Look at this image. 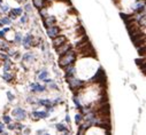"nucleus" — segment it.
<instances>
[{
  "label": "nucleus",
  "mask_w": 146,
  "mask_h": 135,
  "mask_svg": "<svg viewBox=\"0 0 146 135\" xmlns=\"http://www.w3.org/2000/svg\"><path fill=\"white\" fill-rule=\"evenodd\" d=\"M75 61H76V52H75L74 49H70V50H68L67 53H65L63 55L60 56L59 62H57V63H59V65H60L61 68H66V67H68V65L74 64Z\"/></svg>",
  "instance_id": "nucleus-1"
},
{
  "label": "nucleus",
  "mask_w": 146,
  "mask_h": 135,
  "mask_svg": "<svg viewBox=\"0 0 146 135\" xmlns=\"http://www.w3.org/2000/svg\"><path fill=\"white\" fill-rule=\"evenodd\" d=\"M66 79H67V83H68V85H69V87L73 92H76L77 89H81L84 86V83L82 82V80L77 79L75 76L66 77Z\"/></svg>",
  "instance_id": "nucleus-2"
},
{
  "label": "nucleus",
  "mask_w": 146,
  "mask_h": 135,
  "mask_svg": "<svg viewBox=\"0 0 146 135\" xmlns=\"http://www.w3.org/2000/svg\"><path fill=\"white\" fill-rule=\"evenodd\" d=\"M91 82L92 83H97V84H105L106 83V74H105V71L101 68H99V70L92 77Z\"/></svg>",
  "instance_id": "nucleus-3"
},
{
  "label": "nucleus",
  "mask_w": 146,
  "mask_h": 135,
  "mask_svg": "<svg viewBox=\"0 0 146 135\" xmlns=\"http://www.w3.org/2000/svg\"><path fill=\"white\" fill-rule=\"evenodd\" d=\"M12 115L17 119V120H23L26 118V111L22 108H15L12 110Z\"/></svg>",
  "instance_id": "nucleus-4"
},
{
  "label": "nucleus",
  "mask_w": 146,
  "mask_h": 135,
  "mask_svg": "<svg viewBox=\"0 0 146 135\" xmlns=\"http://www.w3.org/2000/svg\"><path fill=\"white\" fill-rule=\"evenodd\" d=\"M60 31H61V30H60L59 26L53 25V26H51V28H48V29H47V36H48L50 38L54 39L55 37L60 36Z\"/></svg>",
  "instance_id": "nucleus-5"
},
{
  "label": "nucleus",
  "mask_w": 146,
  "mask_h": 135,
  "mask_svg": "<svg viewBox=\"0 0 146 135\" xmlns=\"http://www.w3.org/2000/svg\"><path fill=\"white\" fill-rule=\"evenodd\" d=\"M70 49H73V46H71L69 42H65L63 45L56 47V53H57V55L61 56V55H63L65 53H67V52L70 50Z\"/></svg>",
  "instance_id": "nucleus-6"
},
{
  "label": "nucleus",
  "mask_w": 146,
  "mask_h": 135,
  "mask_svg": "<svg viewBox=\"0 0 146 135\" xmlns=\"http://www.w3.org/2000/svg\"><path fill=\"white\" fill-rule=\"evenodd\" d=\"M48 5H51V1H48V0H32V6L38 9L47 8Z\"/></svg>",
  "instance_id": "nucleus-7"
},
{
  "label": "nucleus",
  "mask_w": 146,
  "mask_h": 135,
  "mask_svg": "<svg viewBox=\"0 0 146 135\" xmlns=\"http://www.w3.org/2000/svg\"><path fill=\"white\" fill-rule=\"evenodd\" d=\"M32 40H34L32 35H31V33H29V35H26L25 37H23L21 44L23 45V47H24L25 49H29V48H30V46H31V44H32Z\"/></svg>",
  "instance_id": "nucleus-8"
},
{
  "label": "nucleus",
  "mask_w": 146,
  "mask_h": 135,
  "mask_svg": "<svg viewBox=\"0 0 146 135\" xmlns=\"http://www.w3.org/2000/svg\"><path fill=\"white\" fill-rule=\"evenodd\" d=\"M30 88H31V92L32 93H44L45 89H46V86L40 85L38 83H32L30 85Z\"/></svg>",
  "instance_id": "nucleus-9"
},
{
  "label": "nucleus",
  "mask_w": 146,
  "mask_h": 135,
  "mask_svg": "<svg viewBox=\"0 0 146 135\" xmlns=\"http://www.w3.org/2000/svg\"><path fill=\"white\" fill-rule=\"evenodd\" d=\"M43 23H44V25L46 26V28L48 29V28H51V26L55 25L56 18H55L54 16H45V17L43 18Z\"/></svg>",
  "instance_id": "nucleus-10"
},
{
  "label": "nucleus",
  "mask_w": 146,
  "mask_h": 135,
  "mask_svg": "<svg viewBox=\"0 0 146 135\" xmlns=\"http://www.w3.org/2000/svg\"><path fill=\"white\" fill-rule=\"evenodd\" d=\"M65 42H67V37L66 36H57V37H55L54 39H53V46L56 48V47H59V46H61V45H63Z\"/></svg>",
  "instance_id": "nucleus-11"
},
{
  "label": "nucleus",
  "mask_w": 146,
  "mask_h": 135,
  "mask_svg": "<svg viewBox=\"0 0 146 135\" xmlns=\"http://www.w3.org/2000/svg\"><path fill=\"white\" fill-rule=\"evenodd\" d=\"M132 10H133V13H136V14L144 13V12H145V0H143V1H138V3L132 7Z\"/></svg>",
  "instance_id": "nucleus-12"
},
{
  "label": "nucleus",
  "mask_w": 146,
  "mask_h": 135,
  "mask_svg": "<svg viewBox=\"0 0 146 135\" xmlns=\"http://www.w3.org/2000/svg\"><path fill=\"white\" fill-rule=\"evenodd\" d=\"M31 116L34 117V119L38 120V119H45V118L50 117V113L47 111H34L31 113Z\"/></svg>",
  "instance_id": "nucleus-13"
},
{
  "label": "nucleus",
  "mask_w": 146,
  "mask_h": 135,
  "mask_svg": "<svg viewBox=\"0 0 146 135\" xmlns=\"http://www.w3.org/2000/svg\"><path fill=\"white\" fill-rule=\"evenodd\" d=\"M23 14V8L22 7H18V8H14L11 10L9 13V18L11 20H15L17 16H21Z\"/></svg>",
  "instance_id": "nucleus-14"
},
{
  "label": "nucleus",
  "mask_w": 146,
  "mask_h": 135,
  "mask_svg": "<svg viewBox=\"0 0 146 135\" xmlns=\"http://www.w3.org/2000/svg\"><path fill=\"white\" fill-rule=\"evenodd\" d=\"M63 69H65V72H66V77L75 76V73H76V69H75L74 64L68 65V67H66V68H63Z\"/></svg>",
  "instance_id": "nucleus-15"
},
{
  "label": "nucleus",
  "mask_w": 146,
  "mask_h": 135,
  "mask_svg": "<svg viewBox=\"0 0 146 135\" xmlns=\"http://www.w3.org/2000/svg\"><path fill=\"white\" fill-rule=\"evenodd\" d=\"M22 60H23L24 62H32V61L35 60V55H34V53H31V52L25 53L24 55L22 56Z\"/></svg>",
  "instance_id": "nucleus-16"
},
{
  "label": "nucleus",
  "mask_w": 146,
  "mask_h": 135,
  "mask_svg": "<svg viewBox=\"0 0 146 135\" xmlns=\"http://www.w3.org/2000/svg\"><path fill=\"white\" fill-rule=\"evenodd\" d=\"M37 103L40 104V105H44L46 108V106H51L52 105V100H50V98H43V100H38Z\"/></svg>",
  "instance_id": "nucleus-17"
},
{
  "label": "nucleus",
  "mask_w": 146,
  "mask_h": 135,
  "mask_svg": "<svg viewBox=\"0 0 146 135\" xmlns=\"http://www.w3.org/2000/svg\"><path fill=\"white\" fill-rule=\"evenodd\" d=\"M3 79L6 80L7 83H13L14 77H13V74H11L9 72H4V74H3Z\"/></svg>",
  "instance_id": "nucleus-18"
},
{
  "label": "nucleus",
  "mask_w": 146,
  "mask_h": 135,
  "mask_svg": "<svg viewBox=\"0 0 146 135\" xmlns=\"http://www.w3.org/2000/svg\"><path fill=\"white\" fill-rule=\"evenodd\" d=\"M22 39H23L22 35H21V33H16V35H15V38H14V42H15L16 45H21Z\"/></svg>",
  "instance_id": "nucleus-19"
},
{
  "label": "nucleus",
  "mask_w": 146,
  "mask_h": 135,
  "mask_svg": "<svg viewBox=\"0 0 146 135\" xmlns=\"http://www.w3.org/2000/svg\"><path fill=\"white\" fill-rule=\"evenodd\" d=\"M11 68H12V62L9 60L8 61H5L4 62V71L5 72H8L11 70Z\"/></svg>",
  "instance_id": "nucleus-20"
},
{
  "label": "nucleus",
  "mask_w": 146,
  "mask_h": 135,
  "mask_svg": "<svg viewBox=\"0 0 146 135\" xmlns=\"http://www.w3.org/2000/svg\"><path fill=\"white\" fill-rule=\"evenodd\" d=\"M55 128L57 129V130H59V132H67V126H65L63 124H56L55 125Z\"/></svg>",
  "instance_id": "nucleus-21"
},
{
  "label": "nucleus",
  "mask_w": 146,
  "mask_h": 135,
  "mask_svg": "<svg viewBox=\"0 0 146 135\" xmlns=\"http://www.w3.org/2000/svg\"><path fill=\"white\" fill-rule=\"evenodd\" d=\"M47 76H48V71L43 70V71L38 74V79H39V80H44V79H46V78H47Z\"/></svg>",
  "instance_id": "nucleus-22"
},
{
  "label": "nucleus",
  "mask_w": 146,
  "mask_h": 135,
  "mask_svg": "<svg viewBox=\"0 0 146 135\" xmlns=\"http://www.w3.org/2000/svg\"><path fill=\"white\" fill-rule=\"evenodd\" d=\"M0 22H1V24H3V25H4V24H6V25L12 24V20H11L9 17H7V16H4L1 20H0Z\"/></svg>",
  "instance_id": "nucleus-23"
},
{
  "label": "nucleus",
  "mask_w": 146,
  "mask_h": 135,
  "mask_svg": "<svg viewBox=\"0 0 146 135\" xmlns=\"http://www.w3.org/2000/svg\"><path fill=\"white\" fill-rule=\"evenodd\" d=\"M74 103L76 104V106H77V109H78V110H82L83 105L81 104V101H79V98H78L77 96H75V97H74Z\"/></svg>",
  "instance_id": "nucleus-24"
},
{
  "label": "nucleus",
  "mask_w": 146,
  "mask_h": 135,
  "mask_svg": "<svg viewBox=\"0 0 146 135\" xmlns=\"http://www.w3.org/2000/svg\"><path fill=\"white\" fill-rule=\"evenodd\" d=\"M83 119H84V117H83L82 113H76V116H75V121H76V124H81Z\"/></svg>",
  "instance_id": "nucleus-25"
},
{
  "label": "nucleus",
  "mask_w": 146,
  "mask_h": 135,
  "mask_svg": "<svg viewBox=\"0 0 146 135\" xmlns=\"http://www.w3.org/2000/svg\"><path fill=\"white\" fill-rule=\"evenodd\" d=\"M137 49H138V52H139V55L143 56V57H145V45L137 47Z\"/></svg>",
  "instance_id": "nucleus-26"
},
{
  "label": "nucleus",
  "mask_w": 146,
  "mask_h": 135,
  "mask_svg": "<svg viewBox=\"0 0 146 135\" xmlns=\"http://www.w3.org/2000/svg\"><path fill=\"white\" fill-rule=\"evenodd\" d=\"M3 123L4 124H9V123H12V117H9V116H4L3 117Z\"/></svg>",
  "instance_id": "nucleus-27"
},
{
  "label": "nucleus",
  "mask_w": 146,
  "mask_h": 135,
  "mask_svg": "<svg viewBox=\"0 0 146 135\" xmlns=\"http://www.w3.org/2000/svg\"><path fill=\"white\" fill-rule=\"evenodd\" d=\"M8 31H9V28H5L4 30H1V31H0V38H4Z\"/></svg>",
  "instance_id": "nucleus-28"
},
{
  "label": "nucleus",
  "mask_w": 146,
  "mask_h": 135,
  "mask_svg": "<svg viewBox=\"0 0 146 135\" xmlns=\"http://www.w3.org/2000/svg\"><path fill=\"white\" fill-rule=\"evenodd\" d=\"M136 64H137L138 67L145 64V59H144V57H143V59H137V60H136Z\"/></svg>",
  "instance_id": "nucleus-29"
},
{
  "label": "nucleus",
  "mask_w": 146,
  "mask_h": 135,
  "mask_svg": "<svg viewBox=\"0 0 146 135\" xmlns=\"http://www.w3.org/2000/svg\"><path fill=\"white\" fill-rule=\"evenodd\" d=\"M22 17H21V23H26L28 22V20H29V17H28V15L26 14H23V15H21Z\"/></svg>",
  "instance_id": "nucleus-30"
},
{
  "label": "nucleus",
  "mask_w": 146,
  "mask_h": 135,
  "mask_svg": "<svg viewBox=\"0 0 146 135\" xmlns=\"http://www.w3.org/2000/svg\"><path fill=\"white\" fill-rule=\"evenodd\" d=\"M24 10H25L26 13L32 12V7H31V5H30V4H26V5H25V7H24Z\"/></svg>",
  "instance_id": "nucleus-31"
},
{
  "label": "nucleus",
  "mask_w": 146,
  "mask_h": 135,
  "mask_svg": "<svg viewBox=\"0 0 146 135\" xmlns=\"http://www.w3.org/2000/svg\"><path fill=\"white\" fill-rule=\"evenodd\" d=\"M1 49H3L4 52H8L11 48H9V46H8L6 42H3V45H1Z\"/></svg>",
  "instance_id": "nucleus-32"
},
{
  "label": "nucleus",
  "mask_w": 146,
  "mask_h": 135,
  "mask_svg": "<svg viewBox=\"0 0 146 135\" xmlns=\"http://www.w3.org/2000/svg\"><path fill=\"white\" fill-rule=\"evenodd\" d=\"M7 128L9 129V130H14V129H16V124H12V123H9L8 124V126H7Z\"/></svg>",
  "instance_id": "nucleus-33"
},
{
  "label": "nucleus",
  "mask_w": 146,
  "mask_h": 135,
  "mask_svg": "<svg viewBox=\"0 0 146 135\" xmlns=\"http://www.w3.org/2000/svg\"><path fill=\"white\" fill-rule=\"evenodd\" d=\"M7 97H8V100L11 102L14 101V98H15V96H14V94H12V92H7Z\"/></svg>",
  "instance_id": "nucleus-34"
},
{
  "label": "nucleus",
  "mask_w": 146,
  "mask_h": 135,
  "mask_svg": "<svg viewBox=\"0 0 146 135\" xmlns=\"http://www.w3.org/2000/svg\"><path fill=\"white\" fill-rule=\"evenodd\" d=\"M25 128V126L23 125V124H21V123H17L16 124V129H18V130H23Z\"/></svg>",
  "instance_id": "nucleus-35"
},
{
  "label": "nucleus",
  "mask_w": 146,
  "mask_h": 135,
  "mask_svg": "<svg viewBox=\"0 0 146 135\" xmlns=\"http://www.w3.org/2000/svg\"><path fill=\"white\" fill-rule=\"evenodd\" d=\"M9 10V7H8V5H3L1 6V12H4V13H6V12H8Z\"/></svg>",
  "instance_id": "nucleus-36"
},
{
  "label": "nucleus",
  "mask_w": 146,
  "mask_h": 135,
  "mask_svg": "<svg viewBox=\"0 0 146 135\" xmlns=\"http://www.w3.org/2000/svg\"><path fill=\"white\" fill-rule=\"evenodd\" d=\"M50 89H57L56 84H54V83H50Z\"/></svg>",
  "instance_id": "nucleus-37"
},
{
  "label": "nucleus",
  "mask_w": 146,
  "mask_h": 135,
  "mask_svg": "<svg viewBox=\"0 0 146 135\" xmlns=\"http://www.w3.org/2000/svg\"><path fill=\"white\" fill-rule=\"evenodd\" d=\"M28 102H29V103H31V104H34V103L36 102V101H35V97L29 96V97H28Z\"/></svg>",
  "instance_id": "nucleus-38"
},
{
  "label": "nucleus",
  "mask_w": 146,
  "mask_h": 135,
  "mask_svg": "<svg viewBox=\"0 0 146 135\" xmlns=\"http://www.w3.org/2000/svg\"><path fill=\"white\" fill-rule=\"evenodd\" d=\"M4 129H5V124L4 123H0V134L4 132Z\"/></svg>",
  "instance_id": "nucleus-39"
},
{
  "label": "nucleus",
  "mask_w": 146,
  "mask_h": 135,
  "mask_svg": "<svg viewBox=\"0 0 146 135\" xmlns=\"http://www.w3.org/2000/svg\"><path fill=\"white\" fill-rule=\"evenodd\" d=\"M44 82H45V83H47V84H50V83H53V80H52V79L46 78V79H44Z\"/></svg>",
  "instance_id": "nucleus-40"
},
{
  "label": "nucleus",
  "mask_w": 146,
  "mask_h": 135,
  "mask_svg": "<svg viewBox=\"0 0 146 135\" xmlns=\"http://www.w3.org/2000/svg\"><path fill=\"white\" fill-rule=\"evenodd\" d=\"M66 121H67L68 124L70 123V117H69V115H67V116H66Z\"/></svg>",
  "instance_id": "nucleus-41"
},
{
  "label": "nucleus",
  "mask_w": 146,
  "mask_h": 135,
  "mask_svg": "<svg viewBox=\"0 0 146 135\" xmlns=\"http://www.w3.org/2000/svg\"><path fill=\"white\" fill-rule=\"evenodd\" d=\"M29 133H30V129H29V128L24 129V134H29Z\"/></svg>",
  "instance_id": "nucleus-42"
},
{
  "label": "nucleus",
  "mask_w": 146,
  "mask_h": 135,
  "mask_svg": "<svg viewBox=\"0 0 146 135\" xmlns=\"http://www.w3.org/2000/svg\"><path fill=\"white\" fill-rule=\"evenodd\" d=\"M63 135H70V133L69 132H65V134Z\"/></svg>",
  "instance_id": "nucleus-43"
},
{
  "label": "nucleus",
  "mask_w": 146,
  "mask_h": 135,
  "mask_svg": "<svg viewBox=\"0 0 146 135\" xmlns=\"http://www.w3.org/2000/svg\"><path fill=\"white\" fill-rule=\"evenodd\" d=\"M3 4V0H0V5H1Z\"/></svg>",
  "instance_id": "nucleus-44"
},
{
  "label": "nucleus",
  "mask_w": 146,
  "mask_h": 135,
  "mask_svg": "<svg viewBox=\"0 0 146 135\" xmlns=\"http://www.w3.org/2000/svg\"><path fill=\"white\" fill-rule=\"evenodd\" d=\"M44 135H50V134H47V133H44Z\"/></svg>",
  "instance_id": "nucleus-45"
}]
</instances>
